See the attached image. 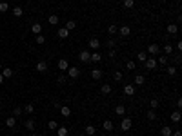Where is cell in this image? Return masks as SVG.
Segmentation results:
<instances>
[{
    "label": "cell",
    "instance_id": "32",
    "mask_svg": "<svg viewBox=\"0 0 182 136\" xmlns=\"http://www.w3.org/2000/svg\"><path fill=\"white\" fill-rule=\"evenodd\" d=\"M48 22H49L51 26H56V24H58V16H56V15H51L49 18H48Z\"/></svg>",
    "mask_w": 182,
    "mask_h": 136
},
{
    "label": "cell",
    "instance_id": "4",
    "mask_svg": "<svg viewBox=\"0 0 182 136\" xmlns=\"http://www.w3.org/2000/svg\"><path fill=\"white\" fill-rule=\"evenodd\" d=\"M118 33H120V36L126 38V36L131 35V27H129V26H120V27H118Z\"/></svg>",
    "mask_w": 182,
    "mask_h": 136
},
{
    "label": "cell",
    "instance_id": "53",
    "mask_svg": "<svg viewBox=\"0 0 182 136\" xmlns=\"http://www.w3.org/2000/svg\"><path fill=\"white\" fill-rule=\"evenodd\" d=\"M31 136H44V134H38V133H33Z\"/></svg>",
    "mask_w": 182,
    "mask_h": 136
},
{
    "label": "cell",
    "instance_id": "1",
    "mask_svg": "<svg viewBox=\"0 0 182 136\" xmlns=\"http://www.w3.org/2000/svg\"><path fill=\"white\" fill-rule=\"evenodd\" d=\"M120 129H122V131L124 133H128L129 131V129H131V118H126V116H122V122H120Z\"/></svg>",
    "mask_w": 182,
    "mask_h": 136
},
{
    "label": "cell",
    "instance_id": "41",
    "mask_svg": "<svg viewBox=\"0 0 182 136\" xmlns=\"http://www.w3.org/2000/svg\"><path fill=\"white\" fill-rule=\"evenodd\" d=\"M22 112H24V111H22V107H15V109H13V116H15V118H18Z\"/></svg>",
    "mask_w": 182,
    "mask_h": 136
},
{
    "label": "cell",
    "instance_id": "54",
    "mask_svg": "<svg viewBox=\"0 0 182 136\" xmlns=\"http://www.w3.org/2000/svg\"><path fill=\"white\" fill-rule=\"evenodd\" d=\"M78 136H88V134H84V133H82V134H78Z\"/></svg>",
    "mask_w": 182,
    "mask_h": 136
},
{
    "label": "cell",
    "instance_id": "12",
    "mask_svg": "<svg viewBox=\"0 0 182 136\" xmlns=\"http://www.w3.org/2000/svg\"><path fill=\"white\" fill-rule=\"evenodd\" d=\"M100 60H102V55L98 53V51H93L91 56H89V62H100Z\"/></svg>",
    "mask_w": 182,
    "mask_h": 136
},
{
    "label": "cell",
    "instance_id": "30",
    "mask_svg": "<svg viewBox=\"0 0 182 136\" xmlns=\"http://www.w3.org/2000/svg\"><path fill=\"white\" fill-rule=\"evenodd\" d=\"M160 134H162V136H171V127H169V125L162 127V129H160Z\"/></svg>",
    "mask_w": 182,
    "mask_h": 136
},
{
    "label": "cell",
    "instance_id": "24",
    "mask_svg": "<svg viewBox=\"0 0 182 136\" xmlns=\"http://www.w3.org/2000/svg\"><path fill=\"white\" fill-rule=\"evenodd\" d=\"M69 36V31L66 29V27H60L58 29V38H67Z\"/></svg>",
    "mask_w": 182,
    "mask_h": 136
},
{
    "label": "cell",
    "instance_id": "58",
    "mask_svg": "<svg viewBox=\"0 0 182 136\" xmlns=\"http://www.w3.org/2000/svg\"><path fill=\"white\" fill-rule=\"evenodd\" d=\"M115 136H120V134H115Z\"/></svg>",
    "mask_w": 182,
    "mask_h": 136
},
{
    "label": "cell",
    "instance_id": "35",
    "mask_svg": "<svg viewBox=\"0 0 182 136\" xmlns=\"http://www.w3.org/2000/svg\"><path fill=\"white\" fill-rule=\"evenodd\" d=\"M5 11H9V4L7 2H0V13H5Z\"/></svg>",
    "mask_w": 182,
    "mask_h": 136
},
{
    "label": "cell",
    "instance_id": "11",
    "mask_svg": "<svg viewBox=\"0 0 182 136\" xmlns=\"http://www.w3.org/2000/svg\"><path fill=\"white\" fill-rule=\"evenodd\" d=\"M60 114L64 116V118H69V116H71V109H69L67 105H62V107H60Z\"/></svg>",
    "mask_w": 182,
    "mask_h": 136
},
{
    "label": "cell",
    "instance_id": "6",
    "mask_svg": "<svg viewBox=\"0 0 182 136\" xmlns=\"http://www.w3.org/2000/svg\"><path fill=\"white\" fill-rule=\"evenodd\" d=\"M37 71L38 73H46V71H48V62H46V60H38L37 62Z\"/></svg>",
    "mask_w": 182,
    "mask_h": 136
},
{
    "label": "cell",
    "instance_id": "51",
    "mask_svg": "<svg viewBox=\"0 0 182 136\" xmlns=\"http://www.w3.org/2000/svg\"><path fill=\"white\" fill-rule=\"evenodd\" d=\"M171 134H173V136H182V133H180V131H175V133H171Z\"/></svg>",
    "mask_w": 182,
    "mask_h": 136
},
{
    "label": "cell",
    "instance_id": "20",
    "mask_svg": "<svg viewBox=\"0 0 182 136\" xmlns=\"http://www.w3.org/2000/svg\"><path fill=\"white\" fill-rule=\"evenodd\" d=\"M96 133V129L93 125H86V129H84V134H88V136H93Z\"/></svg>",
    "mask_w": 182,
    "mask_h": 136
},
{
    "label": "cell",
    "instance_id": "2",
    "mask_svg": "<svg viewBox=\"0 0 182 136\" xmlns=\"http://www.w3.org/2000/svg\"><path fill=\"white\" fill-rule=\"evenodd\" d=\"M67 75H69L71 80H77V78L80 76V69H78V67H69V69H67Z\"/></svg>",
    "mask_w": 182,
    "mask_h": 136
},
{
    "label": "cell",
    "instance_id": "38",
    "mask_svg": "<svg viewBox=\"0 0 182 136\" xmlns=\"http://www.w3.org/2000/svg\"><path fill=\"white\" fill-rule=\"evenodd\" d=\"M113 80H115V82H120V80H122V73H120V71H115V73H113Z\"/></svg>",
    "mask_w": 182,
    "mask_h": 136
},
{
    "label": "cell",
    "instance_id": "43",
    "mask_svg": "<svg viewBox=\"0 0 182 136\" xmlns=\"http://www.w3.org/2000/svg\"><path fill=\"white\" fill-rule=\"evenodd\" d=\"M158 64H160V65H166V64H168V55H162L160 58H158Z\"/></svg>",
    "mask_w": 182,
    "mask_h": 136
},
{
    "label": "cell",
    "instance_id": "42",
    "mask_svg": "<svg viewBox=\"0 0 182 136\" xmlns=\"http://www.w3.org/2000/svg\"><path fill=\"white\" fill-rule=\"evenodd\" d=\"M164 53H166V55H171V53H173L171 44H166V45H164Z\"/></svg>",
    "mask_w": 182,
    "mask_h": 136
},
{
    "label": "cell",
    "instance_id": "52",
    "mask_svg": "<svg viewBox=\"0 0 182 136\" xmlns=\"http://www.w3.org/2000/svg\"><path fill=\"white\" fill-rule=\"evenodd\" d=\"M4 82V76H2V73H0V83H2Z\"/></svg>",
    "mask_w": 182,
    "mask_h": 136
},
{
    "label": "cell",
    "instance_id": "55",
    "mask_svg": "<svg viewBox=\"0 0 182 136\" xmlns=\"http://www.w3.org/2000/svg\"><path fill=\"white\" fill-rule=\"evenodd\" d=\"M0 71H2V64H0Z\"/></svg>",
    "mask_w": 182,
    "mask_h": 136
},
{
    "label": "cell",
    "instance_id": "27",
    "mask_svg": "<svg viewBox=\"0 0 182 136\" xmlns=\"http://www.w3.org/2000/svg\"><path fill=\"white\" fill-rule=\"evenodd\" d=\"M75 27H77V22H75V20H67V22H66V29H67V31H73Z\"/></svg>",
    "mask_w": 182,
    "mask_h": 136
},
{
    "label": "cell",
    "instance_id": "28",
    "mask_svg": "<svg viewBox=\"0 0 182 136\" xmlns=\"http://www.w3.org/2000/svg\"><path fill=\"white\" fill-rule=\"evenodd\" d=\"M144 82H146V78L142 76V75H136L135 76V86H144Z\"/></svg>",
    "mask_w": 182,
    "mask_h": 136
},
{
    "label": "cell",
    "instance_id": "48",
    "mask_svg": "<svg viewBox=\"0 0 182 136\" xmlns=\"http://www.w3.org/2000/svg\"><path fill=\"white\" fill-rule=\"evenodd\" d=\"M107 47H109V49L115 47V40H113V38H111V40H107Z\"/></svg>",
    "mask_w": 182,
    "mask_h": 136
},
{
    "label": "cell",
    "instance_id": "18",
    "mask_svg": "<svg viewBox=\"0 0 182 136\" xmlns=\"http://www.w3.org/2000/svg\"><path fill=\"white\" fill-rule=\"evenodd\" d=\"M146 116H147V120H151V122L157 120V111H155V109H149V111L146 112Z\"/></svg>",
    "mask_w": 182,
    "mask_h": 136
},
{
    "label": "cell",
    "instance_id": "5",
    "mask_svg": "<svg viewBox=\"0 0 182 136\" xmlns=\"http://www.w3.org/2000/svg\"><path fill=\"white\" fill-rule=\"evenodd\" d=\"M144 64H146V69L153 71V69H155V67H157V60L153 58V56H151V58H149V56H147V60L144 62Z\"/></svg>",
    "mask_w": 182,
    "mask_h": 136
},
{
    "label": "cell",
    "instance_id": "14",
    "mask_svg": "<svg viewBox=\"0 0 182 136\" xmlns=\"http://www.w3.org/2000/svg\"><path fill=\"white\" fill-rule=\"evenodd\" d=\"M91 78H93V80H100V78H102V71L100 69H91Z\"/></svg>",
    "mask_w": 182,
    "mask_h": 136
},
{
    "label": "cell",
    "instance_id": "10",
    "mask_svg": "<svg viewBox=\"0 0 182 136\" xmlns=\"http://www.w3.org/2000/svg\"><path fill=\"white\" fill-rule=\"evenodd\" d=\"M89 47L93 51H98L100 49V40L98 38H89Z\"/></svg>",
    "mask_w": 182,
    "mask_h": 136
},
{
    "label": "cell",
    "instance_id": "23",
    "mask_svg": "<svg viewBox=\"0 0 182 136\" xmlns=\"http://www.w3.org/2000/svg\"><path fill=\"white\" fill-rule=\"evenodd\" d=\"M136 60H139V62H142V64H144V62L147 60V53H146V51H140V53L136 55Z\"/></svg>",
    "mask_w": 182,
    "mask_h": 136
},
{
    "label": "cell",
    "instance_id": "40",
    "mask_svg": "<svg viewBox=\"0 0 182 136\" xmlns=\"http://www.w3.org/2000/svg\"><path fill=\"white\" fill-rule=\"evenodd\" d=\"M158 104H160V102H158V98H151V102H149L151 109H157V107H158Z\"/></svg>",
    "mask_w": 182,
    "mask_h": 136
},
{
    "label": "cell",
    "instance_id": "29",
    "mask_svg": "<svg viewBox=\"0 0 182 136\" xmlns=\"http://www.w3.org/2000/svg\"><path fill=\"white\" fill-rule=\"evenodd\" d=\"M11 11H13V15H15V16H22V15H24V9H22L20 5H16V7H13Z\"/></svg>",
    "mask_w": 182,
    "mask_h": 136
},
{
    "label": "cell",
    "instance_id": "22",
    "mask_svg": "<svg viewBox=\"0 0 182 136\" xmlns=\"http://www.w3.org/2000/svg\"><path fill=\"white\" fill-rule=\"evenodd\" d=\"M5 125H7V127H11V129H13V127L16 125V118H15V116H9V118H7V120H5Z\"/></svg>",
    "mask_w": 182,
    "mask_h": 136
},
{
    "label": "cell",
    "instance_id": "34",
    "mask_svg": "<svg viewBox=\"0 0 182 136\" xmlns=\"http://www.w3.org/2000/svg\"><path fill=\"white\" fill-rule=\"evenodd\" d=\"M122 4H124V7H126V9H131L135 5V0H124Z\"/></svg>",
    "mask_w": 182,
    "mask_h": 136
},
{
    "label": "cell",
    "instance_id": "36",
    "mask_svg": "<svg viewBox=\"0 0 182 136\" xmlns=\"http://www.w3.org/2000/svg\"><path fill=\"white\" fill-rule=\"evenodd\" d=\"M48 129H51V131H55V129H58V123H56L55 120H51V122H48Z\"/></svg>",
    "mask_w": 182,
    "mask_h": 136
},
{
    "label": "cell",
    "instance_id": "25",
    "mask_svg": "<svg viewBox=\"0 0 182 136\" xmlns=\"http://www.w3.org/2000/svg\"><path fill=\"white\" fill-rule=\"evenodd\" d=\"M0 73H2L4 80H5V78H11V76H13V69H4V67H2V71H0Z\"/></svg>",
    "mask_w": 182,
    "mask_h": 136
},
{
    "label": "cell",
    "instance_id": "57",
    "mask_svg": "<svg viewBox=\"0 0 182 136\" xmlns=\"http://www.w3.org/2000/svg\"><path fill=\"white\" fill-rule=\"evenodd\" d=\"M100 136H106V134H100Z\"/></svg>",
    "mask_w": 182,
    "mask_h": 136
},
{
    "label": "cell",
    "instance_id": "16",
    "mask_svg": "<svg viewBox=\"0 0 182 136\" xmlns=\"http://www.w3.org/2000/svg\"><path fill=\"white\" fill-rule=\"evenodd\" d=\"M115 114L117 116H124V114H126V107H124V105H117L115 107Z\"/></svg>",
    "mask_w": 182,
    "mask_h": 136
},
{
    "label": "cell",
    "instance_id": "9",
    "mask_svg": "<svg viewBox=\"0 0 182 136\" xmlns=\"http://www.w3.org/2000/svg\"><path fill=\"white\" fill-rule=\"evenodd\" d=\"M56 67H58L60 71H67V69H69V62L64 60V58H60V60H58V64H56Z\"/></svg>",
    "mask_w": 182,
    "mask_h": 136
},
{
    "label": "cell",
    "instance_id": "15",
    "mask_svg": "<svg viewBox=\"0 0 182 136\" xmlns=\"http://www.w3.org/2000/svg\"><path fill=\"white\" fill-rule=\"evenodd\" d=\"M100 93L102 94H109L111 93V86H109V83H102V86H100Z\"/></svg>",
    "mask_w": 182,
    "mask_h": 136
},
{
    "label": "cell",
    "instance_id": "45",
    "mask_svg": "<svg viewBox=\"0 0 182 136\" xmlns=\"http://www.w3.org/2000/svg\"><path fill=\"white\" fill-rule=\"evenodd\" d=\"M56 82H58V83H60V86H62V83H66V82H67V78H66L64 75H60L58 78H56Z\"/></svg>",
    "mask_w": 182,
    "mask_h": 136
},
{
    "label": "cell",
    "instance_id": "26",
    "mask_svg": "<svg viewBox=\"0 0 182 136\" xmlns=\"http://www.w3.org/2000/svg\"><path fill=\"white\" fill-rule=\"evenodd\" d=\"M171 122H173V123H179V122H180V111L171 112Z\"/></svg>",
    "mask_w": 182,
    "mask_h": 136
},
{
    "label": "cell",
    "instance_id": "31",
    "mask_svg": "<svg viewBox=\"0 0 182 136\" xmlns=\"http://www.w3.org/2000/svg\"><path fill=\"white\" fill-rule=\"evenodd\" d=\"M67 133H69V131H67V127H60L58 125V129H56V134H58V136H67Z\"/></svg>",
    "mask_w": 182,
    "mask_h": 136
},
{
    "label": "cell",
    "instance_id": "56",
    "mask_svg": "<svg viewBox=\"0 0 182 136\" xmlns=\"http://www.w3.org/2000/svg\"><path fill=\"white\" fill-rule=\"evenodd\" d=\"M0 112H2V107H0Z\"/></svg>",
    "mask_w": 182,
    "mask_h": 136
},
{
    "label": "cell",
    "instance_id": "33",
    "mask_svg": "<svg viewBox=\"0 0 182 136\" xmlns=\"http://www.w3.org/2000/svg\"><path fill=\"white\" fill-rule=\"evenodd\" d=\"M22 111H24V112H27V114H31V112L35 111V107H33V104H26V107H24Z\"/></svg>",
    "mask_w": 182,
    "mask_h": 136
},
{
    "label": "cell",
    "instance_id": "46",
    "mask_svg": "<svg viewBox=\"0 0 182 136\" xmlns=\"http://www.w3.org/2000/svg\"><path fill=\"white\" fill-rule=\"evenodd\" d=\"M107 56H109V58L113 60V58L117 56V51H115V49H109V53H107Z\"/></svg>",
    "mask_w": 182,
    "mask_h": 136
},
{
    "label": "cell",
    "instance_id": "7",
    "mask_svg": "<svg viewBox=\"0 0 182 136\" xmlns=\"http://www.w3.org/2000/svg\"><path fill=\"white\" fill-rule=\"evenodd\" d=\"M89 56H91V53L88 49H84V51H80V55H78V60L86 64V62H89Z\"/></svg>",
    "mask_w": 182,
    "mask_h": 136
},
{
    "label": "cell",
    "instance_id": "50",
    "mask_svg": "<svg viewBox=\"0 0 182 136\" xmlns=\"http://www.w3.org/2000/svg\"><path fill=\"white\" fill-rule=\"evenodd\" d=\"M177 51H179V53L182 51V42H179V44H177Z\"/></svg>",
    "mask_w": 182,
    "mask_h": 136
},
{
    "label": "cell",
    "instance_id": "37",
    "mask_svg": "<svg viewBox=\"0 0 182 136\" xmlns=\"http://www.w3.org/2000/svg\"><path fill=\"white\" fill-rule=\"evenodd\" d=\"M166 71H168V75H169V76H175V75H177V67H173V65H169Z\"/></svg>",
    "mask_w": 182,
    "mask_h": 136
},
{
    "label": "cell",
    "instance_id": "39",
    "mask_svg": "<svg viewBox=\"0 0 182 136\" xmlns=\"http://www.w3.org/2000/svg\"><path fill=\"white\" fill-rule=\"evenodd\" d=\"M107 33H109V35H117V33H118V27H117V26H109V27H107Z\"/></svg>",
    "mask_w": 182,
    "mask_h": 136
},
{
    "label": "cell",
    "instance_id": "13",
    "mask_svg": "<svg viewBox=\"0 0 182 136\" xmlns=\"http://www.w3.org/2000/svg\"><path fill=\"white\" fill-rule=\"evenodd\" d=\"M166 31L169 33V35H177V33H179V26H175V24H169V26L166 27Z\"/></svg>",
    "mask_w": 182,
    "mask_h": 136
},
{
    "label": "cell",
    "instance_id": "49",
    "mask_svg": "<svg viewBox=\"0 0 182 136\" xmlns=\"http://www.w3.org/2000/svg\"><path fill=\"white\" fill-rule=\"evenodd\" d=\"M53 107H55V109H60V107H62V105H60V104H58V102H56V100H55V102H53Z\"/></svg>",
    "mask_w": 182,
    "mask_h": 136
},
{
    "label": "cell",
    "instance_id": "19",
    "mask_svg": "<svg viewBox=\"0 0 182 136\" xmlns=\"http://www.w3.org/2000/svg\"><path fill=\"white\" fill-rule=\"evenodd\" d=\"M24 127L27 129V131H31V133H33V131H35V120H27V122L24 123Z\"/></svg>",
    "mask_w": 182,
    "mask_h": 136
},
{
    "label": "cell",
    "instance_id": "17",
    "mask_svg": "<svg viewBox=\"0 0 182 136\" xmlns=\"http://www.w3.org/2000/svg\"><path fill=\"white\" fill-rule=\"evenodd\" d=\"M102 127H104V131H106V133H111V131H113V122H111V120H106Z\"/></svg>",
    "mask_w": 182,
    "mask_h": 136
},
{
    "label": "cell",
    "instance_id": "44",
    "mask_svg": "<svg viewBox=\"0 0 182 136\" xmlns=\"http://www.w3.org/2000/svg\"><path fill=\"white\" fill-rule=\"evenodd\" d=\"M35 42H37L38 45H42V44L46 42V38H44V35H37V38H35Z\"/></svg>",
    "mask_w": 182,
    "mask_h": 136
},
{
    "label": "cell",
    "instance_id": "47",
    "mask_svg": "<svg viewBox=\"0 0 182 136\" xmlns=\"http://www.w3.org/2000/svg\"><path fill=\"white\" fill-rule=\"evenodd\" d=\"M131 69H135V62L133 60H128V71H131Z\"/></svg>",
    "mask_w": 182,
    "mask_h": 136
},
{
    "label": "cell",
    "instance_id": "8",
    "mask_svg": "<svg viewBox=\"0 0 182 136\" xmlns=\"http://www.w3.org/2000/svg\"><path fill=\"white\" fill-rule=\"evenodd\" d=\"M124 94L126 96H133L135 94V86L133 83H126V86H124Z\"/></svg>",
    "mask_w": 182,
    "mask_h": 136
},
{
    "label": "cell",
    "instance_id": "21",
    "mask_svg": "<svg viewBox=\"0 0 182 136\" xmlns=\"http://www.w3.org/2000/svg\"><path fill=\"white\" fill-rule=\"evenodd\" d=\"M31 31L35 33V35H42V26L40 24H33L31 26Z\"/></svg>",
    "mask_w": 182,
    "mask_h": 136
},
{
    "label": "cell",
    "instance_id": "3",
    "mask_svg": "<svg viewBox=\"0 0 182 136\" xmlns=\"http://www.w3.org/2000/svg\"><path fill=\"white\" fill-rule=\"evenodd\" d=\"M160 53V47H158V44H149V47H147V55H151V56H155Z\"/></svg>",
    "mask_w": 182,
    "mask_h": 136
}]
</instances>
